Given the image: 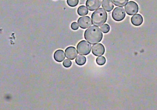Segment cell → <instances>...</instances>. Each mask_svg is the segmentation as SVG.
Returning a JSON list of instances; mask_svg holds the SVG:
<instances>
[{
	"label": "cell",
	"mask_w": 157,
	"mask_h": 110,
	"mask_svg": "<svg viewBox=\"0 0 157 110\" xmlns=\"http://www.w3.org/2000/svg\"><path fill=\"white\" fill-rule=\"evenodd\" d=\"M124 8L126 13L130 16L136 14L139 11L138 5L134 1L128 2L125 5Z\"/></svg>",
	"instance_id": "5b68a950"
},
{
	"label": "cell",
	"mask_w": 157,
	"mask_h": 110,
	"mask_svg": "<svg viewBox=\"0 0 157 110\" xmlns=\"http://www.w3.org/2000/svg\"><path fill=\"white\" fill-rule=\"evenodd\" d=\"M78 15L83 16L86 15L88 13V10L87 8L84 5H81L78 7L77 10Z\"/></svg>",
	"instance_id": "5bb4252c"
},
{
	"label": "cell",
	"mask_w": 157,
	"mask_h": 110,
	"mask_svg": "<svg viewBox=\"0 0 157 110\" xmlns=\"http://www.w3.org/2000/svg\"><path fill=\"white\" fill-rule=\"evenodd\" d=\"M125 12L123 7H117L113 11L112 16L113 20L117 22H121L124 19L125 17Z\"/></svg>",
	"instance_id": "277c9868"
},
{
	"label": "cell",
	"mask_w": 157,
	"mask_h": 110,
	"mask_svg": "<svg viewBox=\"0 0 157 110\" xmlns=\"http://www.w3.org/2000/svg\"><path fill=\"white\" fill-rule=\"evenodd\" d=\"M78 24L76 22H73L71 25V27L74 30H77L78 29Z\"/></svg>",
	"instance_id": "ffe728a7"
},
{
	"label": "cell",
	"mask_w": 157,
	"mask_h": 110,
	"mask_svg": "<svg viewBox=\"0 0 157 110\" xmlns=\"http://www.w3.org/2000/svg\"><path fill=\"white\" fill-rule=\"evenodd\" d=\"M91 44L85 40H82L77 45V51L79 55H87L90 53Z\"/></svg>",
	"instance_id": "3957f363"
},
{
	"label": "cell",
	"mask_w": 157,
	"mask_h": 110,
	"mask_svg": "<svg viewBox=\"0 0 157 110\" xmlns=\"http://www.w3.org/2000/svg\"><path fill=\"white\" fill-rule=\"evenodd\" d=\"M85 39L90 44H95L99 43L102 40L103 34L100 28L98 26L90 27L84 34Z\"/></svg>",
	"instance_id": "6da1fadb"
},
{
	"label": "cell",
	"mask_w": 157,
	"mask_h": 110,
	"mask_svg": "<svg viewBox=\"0 0 157 110\" xmlns=\"http://www.w3.org/2000/svg\"><path fill=\"white\" fill-rule=\"evenodd\" d=\"M131 22L135 26H139L143 24L144 18L141 14H137L132 16L131 18Z\"/></svg>",
	"instance_id": "30bf717a"
},
{
	"label": "cell",
	"mask_w": 157,
	"mask_h": 110,
	"mask_svg": "<svg viewBox=\"0 0 157 110\" xmlns=\"http://www.w3.org/2000/svg\"><path fill=\"white\" fill-rule=\"evenodd\" d=\"M86 62V59L83 55H79L75 59V62L78 66H82L85 65Z\"/></svg>",
	"instance_id": "4fadbf2b"
},
{
	"label": "cell",
	"mask_w": 157,
	"mask_h": 110,
	"mask_svg": "<svg viewBox=\"0 0 157 110\" xmlns=\"http://www.w3.org/2000/svg\"><path fill=\"white\" fill-rule=\"evenodd\" d=\"M100 29L104 34H107L109 32L110 26L107 24H104L101 26Z\"/></svg>",
	"instance_id": "e0dca14e"
},
{
	"label": "cell",
	"mask_w": 157,
	"mask_h": 110,
	"mask_svg": "<svg viewBox=\"0 0 157 110\" xmlns=\"http://www.w3.org/2000/svg\"><path fill=\"white\" fill-rule=\"evenodd\" d=\"M101 0H87L86 6L90 11H95L100 7Z\"/></svg>",
	"instance_id": "ba28073f"
},
{
	"label": "cell",
	"mask_w": 157,
	"mask_h": 110,
	"mask_svg": "<svg viewBox=\"0 0 157 110\" xmlns=\"http://www.w3.org/2000/svg\"><path fill=\"white\" fill-rule=\"evenodd\" d=\"M105 52V47L102 44H97L92 46V54L96 56H101L104 55Z\"/></svg>",
	"instance_id": "52a82bcc"
},
{
	"label": "cell",
	"mask_w": 157,
	"mask_h": 110,
	"mask_svg": "<svg viewBox=\"0 0 157 110\" xmlns=\"http://www.w3.org/2000/svg\"><path fill=\"white\" fill-rule=\"evenodd\" d=\"M106 62V58L104 56H101L97 58V59H96V62H97V64L99 65V66H101L105 65Z\"/></svg>",
	"instance_id": "2e32d148"
},
{
	"label": "cell",
	"mask_w": 157,
	"mask_h": 110,
	"mask_svg": "<svg viewBox=\"0 0 157 110\" xmlns=\"http://www.w3.org/2000/svg\"><path fill=\"white\" fill-rule=\"evenodd\" d=\"M65 56L68 59L74 60L77 57L78 52L75 47L70 46L66 48L65 50Z\"/></svg>",
	"instance_id": "9c48e42d"
},
{
	"label": "cell",
	"mask_w": 157,
	"mask_h": 110,
	"mask_svg": "<svg viewBox=\"0 0 157 110\" xmlns=\"http://www.w3.org/2000/svg\"><path fill=\"white\" fill-rule=\"evenodd\" d=\"M108 14L103 8H99L96 10L91 15L92 23L94 25L101 27L107 20Z\"/></svg>",
	"instance_id": "7a4b0ae2"
},
{
	"label": "cell",
	"mask_w": 157,
	"mask_h": 110,
	"mask_svg": "<svg viewBox=\"0 0 157 110\" xmlns=\"http://www.w3.org/2000/svg\"><path fill=\"white\" fill-rule=\"evenodd\" d=\"M53 57L55 61L58 62H61L65 59V54L64 51L62 49H59L55 51Z\"/></svg>",
	"instance_id": "8fae6325"
},
{
	"label": "cell",
	"mask_w": 157,
	"mask_h": 110,
	"mask_svg": "<svg viewBox=\"0 0 157 110\" xmlns=\"http://www.w3.org/2000/svg\"><path fill=\"white\" fill-rule=\"evenodd\" d=\"M129 0H111L113 3L116 6H124L128 2Z\"/></svg>",
	"instance_id": "9a60e30c"
},
{
	"label": "cell",
	"mask_w": 157,
	"mask_h": 110,
	"mask_svg": "<svg viewBox=\"0 0 157 110\" xmlns=\"http://www.w3.org/2000/svg\"><path fill=\"white\" fill-rule=\"evenodd\" d=\"M78 26L82 29L88 28L92 25L91 19L88 16H84L79 17L78 20Z\"/></svg>",
	"instance_id": "8992f818"
},
{
	"label": "cell",
	"mask_w": 157,
	"mask_h": 110,
	"mask_svg": "<svg viewBox=\"0 0 157 110\" xmlns=\"http://www.w3.org/2000/svg\"><path fill=\"white\" fill-rule=\"evenodd\" d=\"M78 0H67V2L68 5L71 7H75L78 4Z\"/></svg>",
	"instance_id": "ac0fdd59"
},
{
	"label": "cell",
	"mask_w": 157,
	"mask_h": 110,
	"mask_svg": "<svg viewBox=\"0 0 157 110\" xmlns=\"http://www.w3.org/2000/svg\"><path fill=\"white\" fill-rule=\"evenodd\" d=\"M102 8L107 11L110 12L112 11L114 8V5L111 0H103L102 2Z\"/></svg>",
	"instance_id": "7c38bea8"
},
{
	"label": "cell",
	"mask_w": 157,
	"mask_h": 110,
	"mask_svg": "<svg viewBox=\"0 0 157 110\" xmlns=\"http://www.w3.org/2000/svg\"><path fill=\"white\" fill-rule=\"evenodd\" d=\"M63 66L65 68H70L72 65V62L68 59H65L63 62Z\"/></svg>",
	"instance_id": "d6986e66"
}]
</instances>
